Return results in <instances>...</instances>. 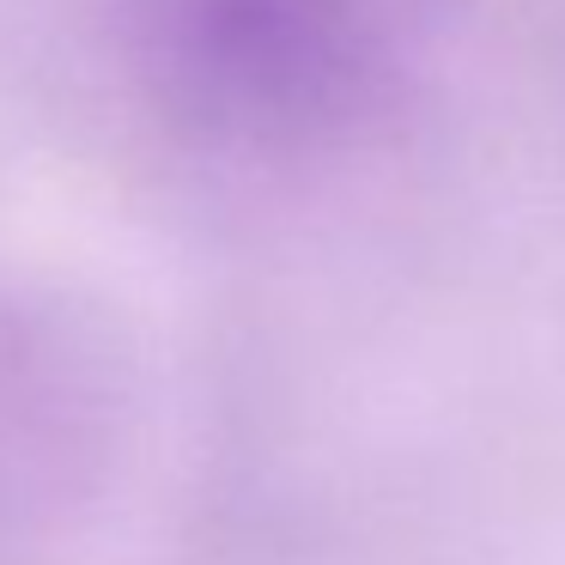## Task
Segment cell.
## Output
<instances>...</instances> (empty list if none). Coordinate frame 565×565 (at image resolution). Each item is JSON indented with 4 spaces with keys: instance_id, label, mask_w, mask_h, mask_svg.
Segmentation results:
<instances>
[{
    "instance_id": "obj_1",
    "label": "cell",
    "mask_w": 565,
    "mask_h": 565,
    "mask_svg": "<svg viewBox=\"0 0 565 565\" xmlns=\"http://www.w3.org/2000/svg\"><path fill=\"white\" fill-rule=\"evenodd\" d=\"M365 74L359 0H183L177 79L213 116L298 128L341 110Z\"/></svg>"
}]
</instances>
